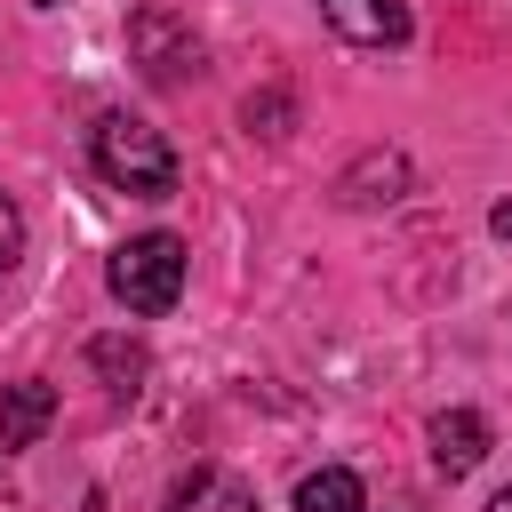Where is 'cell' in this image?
<instances>
[{
  "label": "cell",
  "mask_w": 512,
  "mask_h": 512,
  "mask_svg": "<svg viewBox=\"0 0 512 512\" xmlns=\"http://www.w3.org/2000/svg\"><path fill=\"white\" fill-rule=\"evenodd\" d=\"M112 296L128 312H168L184 296V240L176 232H136L112 248Z\"/></svg>",
  "instance_id": "7a4b0ae2"
},
{
  "label": "cell",
  "mask_w": 512,
  "mask_h": 512,
  "mask_svg": "<svg viewBox=\"0 0 512 512\" xmlns=\"http://www.w3.org/2000/svg\"><path fill=\"white\" fill-rule=\"evenodd\" d=\"M48 424H56V384L24 376V384H8V392H0V448H32Z\"/></svg>",
  "instance_id": "8992f818"
},
{
  "label": "cell",
  "mask_w": 512,
  "mask_h": 512,
  "mask_svg": "<svg viewBox=\"0 0 512 512\" xmlns=\"http://www.w3.org/2000/svg\"><path fill=\"white\" fill-rule=\"evenodd\" d=\"M480 456H488V416H480V408H448V416H432V464H440L448 480H464Z\"/></svg>",
  "instance_id": "5b68a950"
},
{
  "label": "cell",
  "mask_w": 512,
  "mask_h": 512,
  "mask_svg": "<svg viewBox=\"0 0 512 512\" xmlns=\"http://www.w3.org/2000/svg\"><path fill=\"white\" fill-rule=\"evenodd\" d=\"M296 512H368V496H360V480L344 464H320V472L296 480Z\"/></svg>",
  "instance_id": "ba28073f"
},
{
  "label": "cell",
  "mask_w": 512,
  "mask_h": 512,
  "mask_svg": "<svg viewBox=\"0 0 512 512\" xmlns=\"http://www.w3.org/2000/svg\"><path fill=\"white\" fill-rule=\"evenodd\" d=\"M320 16L352 48H400L408 40V8L400 0H320Z\"/></svg>",
  "instance_id": "277c9868"
},
{
  "label": "cell",
  "mask_w": 512,
  "mask_h": 512,
  "mask_svg": "<svg viewBox=\"0 0 512 512\" xmlns=\"http://www.w3.org/2000/svg\"><path fill=\"white\" fill-rule=\"evenodd\" d=\"M168 512H256V488L232 480V472H216V464H200L192 480H176Z\"/></svg>",
  "instance_id": "52a82bcc"
},
{
  "label": "cell",
  "mask_w": 512,
  "mask_h": 512,
  "mask_svg": "<svg viewBox=\"0 0 512 512\" xmlns=\"http://www.w3.org/2000/svg\"><path fill=\"white\" fill-rule=\"evenodd\" d=\"M88 152H96V176L120 184V192H136V200L176 192V152H168V136H160L152 120H136V112H104L96 136H88Z\"/></svg>",
  "instance_id": "6da1fadb"
},
{
  "label": "cell",
  "mask_w": 512,
  "mask_h": 512,
  "mask_svg": "<svg viewBox=\"0 0 512 512\" xmlns=\"http://www.w3.org/2000/svg\"><path fill=\"white\" fill-rule=\"evenodd\" d=\"M16 256H24V208L0 192V272H16Z\"/></svg>",
  "instance_id": "30bf717a"
},
{
  "label": "cell",
  "mask_w": 512,
  "mask_h": 512,
  "mask_svg": "<svg viewBox=\"0 0 512 512\" xmlns=\"http://www.w3.org/2000/svg\"><path fill=\"white\" fill-rule=\"evenodd\" d=\"M88 360H96V376H104L112 400H136V384H144V344H128V336H96Z\"/></svg>",
  "instance_id": "9c48e42d"
},
{
  "label": "cell",
  "mask_w": 512,
  "mask_h": 512,
  "mask_svg": "<svg viewBox=\"0 0 512 512\" xmlns=\"http://www.w3.org/2000/svg\"><path fill=\"white\" fill-rule=\"evenodd\" d=\"M128 56H136L144 80H160V88H176V80L200 72V40H192V24H184L176 8H136V16H128Z\"/></svg>",
  "instance_id": "3957f363"
},
{
  "label": "cell",
  "mask_w": 512,
  "mask_h": 512,
  "mask_svg": "<svg viewBox=\"0 0 512 512\" xmlns=\"http://www.w3.org/2000/svg\"><path fill=\"white\" fill-rule=\"evenodd\" d=\"M488 512H512V488H496V504H488Z\"/></svg>",
  "instance_id": "7c38bea8"
},
{
  "label": "cell",
  "mask_w": 512,
  "mask_h": 512,
  "mask_svg": "<svg viewBox=\"0 0 512 512\" xmlns=\"http://www.w3.org/2000/svg\"><path fill=\"white\" fill-rule=\"evenodd\" d=\"M488 224H496V232H504V240H512V200H504V208H496V216H488Z\"/></svg>",
  "instance_id": "8fae6325"
}]
</instances>
